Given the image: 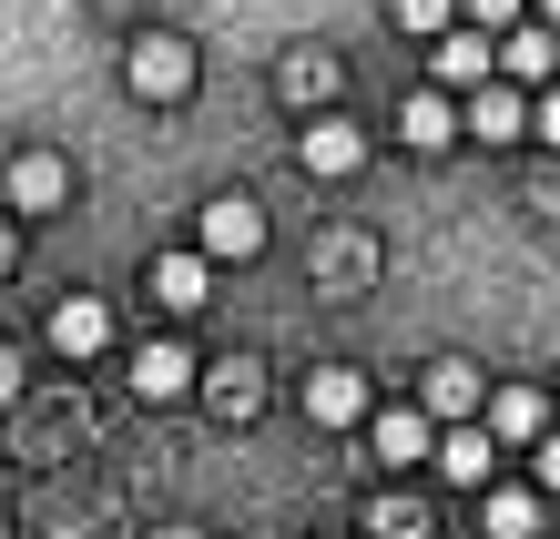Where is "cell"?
<instances>
[{"instance_id":"7402d4cb","label":"cell","mask_w":560,"mask_h":539,"mask_svg":"<svg viewBox=\"0 0 560 539\" xmlns=\"http://www.w3.org/2000/svg\"><path fill=\"white\" fill-rule=\"evenodd\" d=\"M458 0H398V31H448Z\"/></svg>"},{"instance_id":"6da1fadb","label":"cell","mask_w":560,"mask_h":539,"mask_svg":"<svg viewBox=\"0 0 560 539\" xmlns=\"http://www.w3.org/2000/svg\"><path fill=\"white\" fill-rule=\"evenodd\" d=\"M122 92H133V103H184L194 92V42L184 31H143L133 61H122Z\"/></svg>"},{"instance_id":"ac0fdd59","label":"cell","mask_w":560,"mask_h":539,"mask_svg":"<svg viewBox=\"0 0 560 539\" xmlns=\"http://www.w3.org/2000/svg\"><path fill=\"white\" fill-rule=\"evenodd\" d=\"M276 82H285V103H316V113L337 103V61H326V51H295Z\"/></svg>"},{"instance_id":"9a60e30c","label":"cell","mask_w":560,"mask_h":539,"mask_svg":"<svg viewBox=\"0 0 560 539\" xmlns=\"http://www.w3.org/2000/svg\"><path fill=\"white\" fill-rule=\"evenodd\" d=\"M489 61H510V82H550V61H560V51H550V31H540L530 11H520V21L500 31V42H489Z\"/></svg>"},{"instance_id":"d6986e66","label":"cell","mask_w":560,"mask_h":539,"mask_svg":"<svg viewBox=\"0 0 560 539\" xmlns=\"http://www.w3.org/2000/svg\"><path fill=\"white\" fill-rule=\"evenodd\" d=\"M368 539H428V509H418L408 489H377L368 499Z\"/></svg>"},{"instance_id":"8992f818","label":"cell","mask_w":560,"mask_h":539,"mask_svg":"<svg viewBox=\"0 0 560 539\" xmlns=\"http://www.w3.org/2000/svg\"><path fill=\"white\" fill-rule=\"evenodd\" d=\"M113 347V306H103V295H61V306H51V356H103Z\"/></svg>"},{"instance_id":"52a82bcc","label":"cell","mask_w":560,"mask_h":539,"mask_svg":"<svg viewBox=\"0 0 560 539\" xmlns=\"http://www.w3.org/2000/svg\"><path fill=\"white\" fill-rule=\"evenodd\" d=\"M458 132H479V143H520V132H530V103H520L510 82H469V103H458Z\"/></svg>"},{"instance_id":"7c38bea8","label":"cell","mask_w":560,"mask_h":539,"mask_svg":"<svg viewBox=\"0 0 560 539\" xmlns=\"http://www.w3.org/2000/svg\"><path fill=\"white\" fill-rule=\"evenodd\" d=\"M398 132H408V153H448L458 143V103H448V92H408V103H398Z\"/></svg>"},{"instance_id":"5b68a950","label":"cell","mask_w":560,"mask_h":539,"mask_svg":"<svg viewBox=\"0 0 560 539\" xmlns=\"http://www.w3.org/2000/svg\"><path fill=\"white\" fill-rule=\"evenodd\" d=\"M428 72H439V92H469V82H489V31H469V21L428 31Z\"/></svg>"},{"instance_id":"5bb4252c","label":"cell","mask_w":560,"mask_h":539,"mask_svg":"<svg viewBox=\"0 0 560 539\" xmlns=\"http://www.w3.org/2000/svg\"><path fill=\"white\" fill-rule=\"evenodd\" d=\"M205 295H214V265H205V255H153V306L194 316Z\"/></svg>"},{"instance_id":"8fae6325","label":"cell","mask_w":560,"mask_h":539,"mask_svg":"<svg viewBox=\"0 0 560 539\" xmlns=\"http://www.w3.org/2000/svg\"><path fill=\"white\" fill-rule=\"evenodd\" d=\"M357 427H368V448H377L387 468H418V458H428V408H368Z\"/></svg>"},{"instance_id":"d4e9b609","label":"cell","mask_w":560,"mask_h":539,"mask_svg":"<svg viewBox=\"0 0 560 539\" xmlns=\"http://www.w3.org/2000/svg\"><path fill=\"white\" fill-rule=\"evenodd\" d=\"M153 539H205V529H153Z\"/></svg>"},{"instance_id":"3957f363","label":"cell","mask_w":560,"mask_h":539,"mask_svg":"<svg viewBox=\"0 0 560 539\" xmlns=\"http://www.w3.org/2000/svg\"><path fill=\"white\" fill-rule=\"evenodd\" d=\"M295 163H306L316 184H347L357 163H368V132H357L347 113H316V122H306V143H295Z\"/></svg>"},{"instance_id":"2e32d148","label":"cell","mask_w":560,"mask_h":539,"mask_svg":"<svg viewBox=\"0 0 560 539\" xmlns=\"http://www.w3.org/2000/svg\"><path fill=\"white\" fill-rule=\"evenodd\" d=\"M205 397H214V418L235 427V418H255V408H266V366H255V356H235V366H214V387H205Z\"/></svg>"},{"instance_id":"cb8c5ba5","label":"cell","mask_w":560,"mask_h":539,"mask_svg":"<svg viewBox=\"0 0 560 539\" xmlns=\"http://www.w3.org/2000/svg\"><path fill=\"white\" fill-rule=\"evenodd\" d=\"M11 255H21V245H11V224H0V276H11Z\"/></svg>"},{"instance_id":"44dd1931","label":"cell","mask_w":560,"mask_h":539,"mask_svg":"<svg viewBox=\"0 0 560 539\" xmlns=\"http://www.w3.org/2000/svg\"><path fill=\"white\" fill-rule=\"evenodd\" d=\"M520 11H530V0H458V21H469V31H510Z\"/></svg>"},{"instance_id":"ffe728a7","label":"cell","mask_w":560,"mask_h":539,"mask_svg":"<svg viewBox=\"0 0 560 539\" xmlns=\"http://www.w3.org/2000/svg\"><path fill=\"white\" fill-rule=\"evenodd\" d=\"M540 387H500V397H489V427H500V437H520V448H530V437H540Z\"/></svg>"},{"instance_id":"4316f807","label":"cell","mask_w":560,"mask_h":539,"mask_svg":"<svg viewBox=\"0 0 560 539\" xmlns=\"http://www.w3.org/2000/svg\"><path fill=\"white\" fill-rule=\"evenodd\" d=\"M0 539H11V529H0Z\"/></svg>"},{"instance_id":"277c9868","label":"cell","mask_w":560,"mask_h":539,"mask_svg":"<svg viewBox=\"0 0 560 539\" xmlns=\"http://www.w3.org/2000/svg\"><path fill=\"white\" fill-rule=\"evenodd\" d=\"M489 458H500V448H489V427H479V418L428 427V468H439L448 489H479V479H489Z\"/></svg>"},{"instance_id":"7a4b0ae2","label":"cell","mask_w":560,"mask_h":539,"mask_svg":"<svg viewBox=\"0 0 560 539\" xmlns=\"http://www.w3.org/2000/svg\"><path fill=\"white\" fill-rule=\"evenodd\" d=\"M255 245H266V204H255V194H214V204L194 214V255L205 265H245Z\"/></svg>"},{"instance_id":"30bf717a","label":"cell","mask_w":560,"mask_h":539,"mask_svg":"<svg viewBox=\"0 0 560 539\" xmlns=\"http://www.w3.org/2000/svg\"><path fill=\"white\" fill-rule=\"evenodd\" d=\"M368 408H377V397H368L357 366H316V377H306V418H316V427H357Z\"/></svg>"},{"instance_id":"484cf974","label":"cell","mask_w":560,"mask_h":539,"mask_svg":"<svg viewBox=\"0 0 560 539\" xmlns=\"http://www.w3.org/2000/svg\"><path fill=\"white\" fill-rule=\"evenodd\" d=\"M113 11H133V0H113Z\"/></svg>"},{"instance_id":"ba28073f","label":"cell","mask_w":560,"mask_h":539,"mask_svg":"<svg viewBox=\"0 0 560 539\" xmlns=\"http://www.w3.org/2000/svg\"><path fill=\"white\" fill-rule=\"evenodd\" d=\"M479 366L469 356H439V366H428V387H418V408H428V427H448V418H479Z\"/></svg>"},{"instance_id":"603a6c76","label":"cell","mask_w":560,"mask_h":539,"mask_svg":"<svg viewBox=\"0 0 560 539\" xmlns=\"http://www.w3.org/2000/svg\"><path fill=\"white\" fill-rule=\"evenodd\" d=\"M11 397H21V356L0 347V408H11Z\"/></svg>"},{"instance_id":"e0dca14e","label":"cell","mask_w":560,"mask_h":539,"mask_svg":"<svg viewBox=\"0 0 560 539\" xmlns=\"http://www.w3.org/2000/svg\"><path fill=\"white\" fill-rule=\"evenodd\" d=\"M479 519H489V539H540V499L530 489H489Z\"/></svg>"},{"instance_id":"9c48e42d","label":"cell","mask_w":560,"mask_h":539,"mask_svg":"<svg viewBox=\"0 0 560 539\" xmlns=\"http://www.w3.org/2000/svg\"><path fill=\"white\" fill-rule=\"evenodd\" d=\"M72 204V163L61 153H21L11 163V214H61Z\"/></svg>"},{"instance_id":"4fadbf2b","label":"cell","mask_w":560,"mask_h":539,"mask_svg":"<svg viewBox=\"0 0 560 539\" xmlns=\"http://www.w3.org/2000/svg\"><path fill=\"white\" fill-rule=\"evenodd\" d=\"M133 397H153V408H163V397H194V347H174V336L143 347L133 356Z\"/></svg>"}]
</instances>
